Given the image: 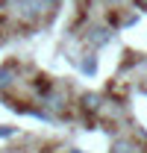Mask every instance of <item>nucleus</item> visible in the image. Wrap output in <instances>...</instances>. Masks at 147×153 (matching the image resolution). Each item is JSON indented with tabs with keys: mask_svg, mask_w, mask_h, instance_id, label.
Listing matches in <instances>:
<instances>
[{
	"mask_svg": "<svg viewBox=\"0 0 147 153\" xmlns=\"http://www.w3.org/2000/svg\"><path fill=\"white\" fill-rule=\"evenodd\" d=\"M109 38H112L109 30H100V27H97L94 36H91V44H94V47H103V44H109Z\"/></svg>",
	"mask_w": 147,
	"mask_h": 153,
	"instance_id": "obj_1",
	"label": "nucleus"
},
{
	"mask_svg": "<svg viewBox=\"0 0 147 153\" xmlns=\"http://www.w3.org/2000/svg\"><path fill=\"white\" fill-rule=\"evenodd\" d=\"M47 3H56V0H47Z\"/></svg>",
	"mask_w": 147,
	"mask_h": 153,
	"instance_id": "obj_2",
	"label": "nucleus"
},
{
	"mask_svg": "<svg viewBox=\"0 0 147 153\" xmlns=\"http://www.w3.org/2000/svg\"><path fill=\"white\" fill-rule=\"evenodd\" d=\"M141 3H147V0H141Z\"/></svg>",
	"mask_w": 147,
	"mask_h": 153,
	"instance_id": "obj_3",
	"label": "nucleus"
}]
</instances>
